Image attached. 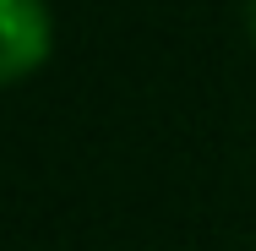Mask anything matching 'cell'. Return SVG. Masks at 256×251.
<instances>
[{
    "instance_id": "cell-1",
    "label": "cell",
    "mask_w": 256,
    "mask_h": 251,
    "mask_svg": "<svg viewBox=\"0 0 256 251\" xmlns=\"http://www.w3.org/2000/svg\"><path fill=\"white\" fill-rule=\"evenodd\" d=\"M50 55V11L44 0H0V71L22 77Z\"/></svg>"
},
{
    "instance_id": "cell-2",
    "label": "cell",
    "mask_w": 256,
    "mask_h": 251,
    "mask_svg": "<svg viewBox=\"0 0 256 251\" xmlns=\"http://www.w3.org/2000/svg\"><path fill=\"white\" fill-rule=\"evenodd\" d=\"M251 39H256V0H251Z\"/></svg>"
}]
</instances>
